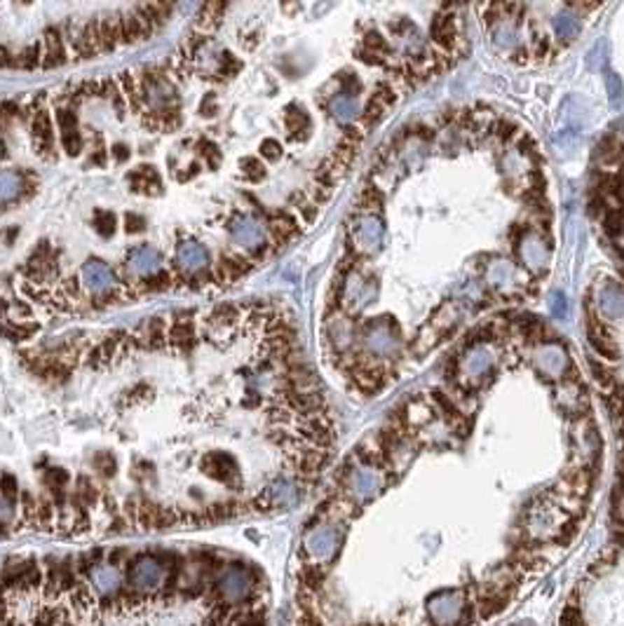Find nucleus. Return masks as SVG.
<instances>
[{
    "instance_id": "1",
    "label": "nucleus",
    "mask_w": 624,
    "mask_h": 626,
    "mask_svg": "<svg viewBox=\"0 0 624 626\" xmlns=\"http://www.w3.org/2000/svg\"><path fill=\"white\" fill-rule=\"evenodd\" d=\"M254 594H256V575L242 563H230L221 568L219 577L214 580V596L221 605H228V608L247 605Z\"/></svg>"
},
{
    "instance_id": "2",
    "label": "nucleus",
    "mask_w": 624,
    "mask_h": 626,
    "mask_svg": "<svg viewBox=\"0 0 624 626\" xmlns=\"http://www.w3.org/2000/svg\"><path fill=\"white\" fill-rule=\"evenodd\" d=\"M167 572H169V563L167 556L158 554H139L130 558L127 565V589L134 591L139 596H148L153 591L167 584Z\"/></svg>"
},
{
    "instance_id": "3",
    "label": "nucleus",
    "mask_w": 624,
    "mask_h": 626,
    "mask_svg": "<svg viewBox=\"0 0 624 626\" xmlns=\"http://www.w3.org/2000/svg\"><path fill=\"white\" fill-rule=\"evenodd\" d=\"M139 90H141V99H144L146 113H151V116L162 118L167 113L179 111L176 87L167 78L165 71L160 69L144 71V76L139 78Z\"/></svg>"
},
{
    "instance_id": "4",
    "label": "nucleus",
    "mask_w": 624,
    "mask_h": 626,
    "mask_svg": "<svg viewBox=\"0 0 624 626\" xmlns=\"http://www.w3.org/2000/svg\"><path fill=\"white\" fill-rule=\"evenodd\" d=\"M228 232H230V237L235 244L244 246V249H251V251H263L265 249V225L261 223L258 218L249 216V214H240V216H235L230 223H228Z\"/></svg>"
},
{
    "instance_id": "5",
    "label": "nucleus",
    "mask_w": 624,
    "mask_h": 626,
    "mask_svg": "<svg viewBox=\"0 0 624 626\" xmlns=\"http://www.w3.org/2000/svg\"><path fill=\"white\" fill-rule=\"evenodd\" d=\"M202 472L209 476V479L226 483V486L235 488L240 481V467L237 460L230 453H223V450H212L202 457Z\"/></svg>"
},
{
    "instance_id": "6",
    "label": "nucleus",
    "mask_w": 624,
    "mask_h": 626,
    "mask_svg": "<svg viewBox=\"0 0 624 626\" xmlns=\"http://www.w3.org/2000/svg\"><path fill=\"white\" fill-rule=\"evenodd\" d=\"M80 281H83L87 291L99 295H109L111 291H116V274H113V270L102 258L85 260L83 270H80Z\"/></svg>"
},
{
    "instance_id": "7",
    "label": "nucleus",
    "mask_w": 624,
    "mask_h": 626,
    "mask_svg": "<svg viewBox=\"0 0 624 626\" xmlns=\"http://www.w3.org/2000/svg\"><path fill=\"white\" fill-rule=\"evenodd\" d=\"M127 267H130L132 274H137V277H153L155 272H160V265H162V256H160V251L155 246L151 244H141V246H134L127 251V258H125Z\"/></svg>"
},
{
    "instance_id": "8",
    "label": "nucleus",
    "mask_w": 624,
    "mask_h": 626,
    "mask_svg": "<svg viewBox=\"0 0 624 626\" xmlns=\"http://www.w3.org/2000/svg\"><path fill=\"white\" fill-rule=\"evenodd\" d=\"M31 134L33 144L43 158H52V148H55V125H52L50 113L45 109H36L31 118Z\"/></svg>"
},
{
    "instance_id": "9",
    "label": "nucleus",
    "mask_w": 624,
    "mask_h": 626,
    "mask_svg": "<svg viewBox=\"0 0 624 626\" xmlns=\"http://www.w3.org/2000/svg\"><path fill=\"white\" fill-rule=\"evenodd\" d=\"M92 584L97 587L99 594L104 596H120L123 594V570L113 563H99L90 570Z\"/></svg>"
},
{
    "instance_id": "10",
    "label": "nucleus",
    "mask_w": 624,
    "mask_h": 626,
    "mask_svg": "<svg viewBox=\"0 0 624 626\" xmlns=\"http://www.w3.org/2000/svg\"><path fill=\"white\" fill-rule=\"evenodd\" d=\"M176 265L183 272H200L209 267V251L200 242H181L176 249Z\"/></svg>"
},
{
    "instance_id": "11",
    "label": "nucleus",
    "mask_w": 624,
    "mask_h": 626,
    "mask_svg": "<svg viewBox=\"0 0 624 626\" xmlns=\"http://www.w3.org/2000/svg\"><path fill=\"white\" fill-rule=\"evenodd\" d=\"M43 66L45 69H59L69 62V52H66V40L62 38L59 29H47L43 40Z\"/></svg>"
},
{
    "instance_id": "12",
    "label": "nucleus",
    "mask_w": 624,
    "mask_h": 626,
    "mask_svg": "<svg viewBox=\"0 0 624 626\" xmlns=\"http://www.w3.org/2000/svg\"><path fill=\"white\" fill-rule=\"evenodd\" d=\"M73 47H76V55L80 59H94L99 52H104L102 38H99V19L85 24L83 29L76 33V40H73Z\"/></svg>"
},
{
    "instance_id": "13",
    "label": "nucleus",
    "mask_w": 624,
    "mask_h": 626,
    "mask_svg": "<svg viewBox=\"0 0 624 626\" xmlns=\"http://www.w3.org/2000/svg\"><path fill=\"white\" fill-rule=\"evenodd\" d=\"M120 33H123V43L139 45L151 38L153 29L137 15V10H132V12H123V15H120Z\"/></svg>"
},
{
    "instance_id": "14",
    "label": "nucleus",
    "mask_w": 624,
    "mask_h": 626,
    "mask_svg": "<svg viewBox=\"0 0 624 626\" xmlns=\"http://www.w3.org/2000/svg\"><path fill=\"white\" fill-rule=\"evenodd\" d=\"M127 181L132 183V188L137 193L144 195H160L162 193V181H160V174L153 165H141L134 172L127 174Z\"/></svg>"
},
{
    "instance_id": "15",
    "label": "nucleus",
    "mask_w": 624,
    "mask_h": 626,
    "mask_svg": "<svg viewBox=\"0 0 624 626\" xmlns=\"http://www.w3.org/2000/svg\"><path fill=\"white\" fill-rule=\"evenodd\" d=\"M254 267L249 258H242V256H221L219 265H216V281L221 284H228V281H235L240 277H244Z\"/></svg>"
},
{
    "instance_id": "16",
    "label": "nucleus",
    "mask_w": 624,
    "mask_h": 626,
    "mask_svg": "<svg viewBox=\"0 0 624 626\" xmlns=\"http://www.w3.org/2000/svg\"><path fill=\"white\" fill-rule=\"evenodd\" d=\"M169 342L183 349L195 342V321L190 319V312L179 314V319H174V324L169 328Z\"/></svg>"
},
{
    "instance_id": "17",
    "label": "nucleus",
    "mask_w": 624,
    "mask_h": 626,
    "mask_svg": "<svg viewBox=\"0 0 624 626\" xmlns=\"http://www.w3.org/2000/svg\"><path fill=\"white\" fill-rule=\"evenodd\" d=\"M99 38H102L104 50H116L123 43V33H120V15L102 17L99 19Z\"/></svg>"
},
{
    "instance_id": "18",
    "label": "nucleus",
    "mask_w": 624,
    "mask_h": 626,
    "mask_svg": "<svg viewBox=\"0 0 624 626\" xmlns=\"http://www.w3.org/2000/svg\"><path fill=\"white\" fill-rule=\"evenodd\" d=\"M24 190L22 174L15 169H0V202L17 200Z\"/></svg>"
},
{
    "instance_id": "19",
    "label": "nucleus",
    "mask_w": 624,
    "mask_h": 626,
    "mask_svg": "<svg viewBox=\"0 0 624 626\" xmlns=\"http://www.w3.org/2000/svg\"><path fill=\"white\" fill-rule=\"evenodd\" d=\"M240 319V307L230 305V302H221L209 312V324L212 328H219V331H228L233 324H237Z\"/></svg>"
},
{
    "instance_id": "20",
    "label": "nucleus",
    "mask_w": 624,
    "mask_h": 626,
    "mask_svg": "<svg viewBox=\"0 0 624 626\" xmlns=\"http://www.w3.org/2000/svg\"><path fill=\"white\" fill-rule=\"evenodd\" d=\"M99 495L102 493H99V488L92 483L90 476H80L78 483H76V490H73V502H76L78 507L87 509L99 500Z\"/></svg>"
},
{
    "instance_id": "21",
    "label": "nucleus",
    "mask_w": 624,
    "mask_h": 626,
    "mask_svg": "<svg viewBox=\"0 0 624 626\" xmlns=\"http://www.w3.org/2000/svg\"><path fill=\"white\" fill-rule=\"evenodd\" d=\"M284 123H286V127H289L293 139H298V134L300 137H305L307 130H310V118H307V113L296 104H291L289 109H286Z\"/></svg>"
},
{
    "instance_id": "22",
    "label": "nucleus",
    "mask_w": 624,
    "mask_h": 626,
    "mask_svg": "<svg viewBox=\"0 0 624 626\" xmlns=\"http://www.w3.org/2000/svg\"><path fill=\"white\" fill-rule=\"evenodd\" d=\"M223 12H226V5L223 3H207L200 8V15H197V29L200 31H209V29H216V26L221 24V19H223Z\"/></svg>"
},
{
    "instance_id": "23",
    "label": "nucleus",
    "mask_w": 624,
    "mask_h": 626,
    "mask_svg": "<svg viewBox=\"0 0 624 626\" xmlns=\"http://www.w3.org/2000/svg\"><path fill=\"white\" fill-rule=\"evenodd\" d=\"M92 225L102 237H111V235L116 232L118 218H116V214L109 211V209H97V211H94V218H92Z\"/></svg>"
},
{
    "instance_id": "24",
    "label": "nucleus",
    "mask_w": 624,
    "mask_h": 626,
    "mask_svg": "<svg viewBox=\"0 0 624 626\" xmlns=\"http://www.w3.org/2000/svg\"><path fill=\"white\" fill-rule=\"evenodd\" d=\"M40 50H43V45L40 43L29 45L22 55L15 57V66H19V69H26V71L36 69V66H43V52Z\"/></svg>"
},
{
    "instance_id": "25",
    "label": "nucleus",
    "mask_w": 624,
    "mask_h": 626,
    "mask_svg": "<svg viewBox=\"0 0 624 626\" xmlns=\"http://www.w3.org/2000/svg\"><path fill=\"white\" fill-rule=\"evenodd\" d=\"M331 113L338 120H350L354 113H357V104H354V99L350 97V94H343V97H335L333 99Z\"/></svg>"
},
{
    "instance_id": "26",
    "label": "nucleus",
    "mask_w": 624,
    "mask_h": 626,
    "mask_svg": "<svg viewBox=\"0 0 624 626\" xmlns=\"http://www.w3.org/2000/svg\"><path fill=\"white\" fill-rule=\"evenodd\" d=\"M240 169H242V176L251 183H256L265 176V167L258 158H242L240 160Z\"/></svg>"
},
{
    "instance_id": "27",
    "label": "nucleus",
    "mask_w": 624,
    "mask_h": 626,
    "mask_svg": "<svg viewBox=\"0 0 624 626\" xmlns=\"http://www.w3.org/2000/svg\"><path fill=\"white\" fill-rule=\"evenodd\" d=\"M197 153H200V158H204V162L209 165L212 169H216L219 162H221V151H219V146L214 144V141L202 139L197 144Z\"/></svg>"
},
{
    "instance_id": "28",
    "label": "nucleus",
    "mask_w": 624,
    "mask_h": 626,
    "mask_svg": "<svg viewBox=\"0 0 624 626\" xmlns=\"http://www.w3.org/2000/svg\"><path fill=\"white\" fill-rule=\"evenodd\" d=\"M62 146H64L66 155H71V158H78L80 151H83V134H80V130L62 132Z\"/></svg>"
},
{
    "instance_id": "29",
    "label": "nucleus",
    "mask_w": 624,
    "mask_h": 626,
    "mask_svg": "<svg viewBox=\"0 0 624 626\" xmlns=\"http://www.w3.org/2000/svg\"><path fill=\"white\" fill-rule=\"evenodd\" d=\"M92 464H94V469H97V472L102 474V476H113V474H116V469H118L116 457H113L111 453H97V455H94Z\"/></svg>"
},
{
    "instance_id": "30",
    "label": "nucleus",
    "mask_w": 624,
    "mask_h": 626,
    "mask_svg": "<svg viewBox=\"0 0 624 626\" xmlns=\"http://www.w3.org/2000/svg\"><path fill=\"white\" fill-rule=\"evenodd\" d=\"M172 286V274L169 272H155L153 277H146L144 279V288L148 293H158V291H165V288Z\"/></svg>"
},
{
    "instance_id": "31",
    "label": "nucleus",
    "mask_w": 624,
    "mask_h": 626,
    "mask_svg": "<svg viewBox=\"0 0 624 626\" xmlns=\"http://www.w3.org/2000/svg\"><path fill=\"white\" fill-rule=\"evenodd\" d=\"M219 69L226 78H233L235 73H240V69H242V62H240L233 52H221L219 55Z\"/></svg>"
},
{
    "instance_id": "32",
    "label": "nucleus",
    "mask_w": 624,
    "mask_h": 626,
    "mask_svg": "<svg viewBox=\"0 0 624 626\" xmlns=\"http://www.w3.org/2000/svg\"><path fill=\"white\" fill-rule=\"evenodd\" d=\"M0 495L8 497V500H12V502H17L19 486H17V479L12 474H0Z\"/></svg>"
},
{
    "instance_id": "33",
    "label": "nucleus",
    "mask_w": 624,
    "mask_h": 626,
    "mask_svg": "<svg viewBox=\"0 0 624 626\" xmlns=\"http://www.w3.org/2000/svg\"><path fill=\"white\" fill-rule=\"evenodd\" d=\"M125 230L130 232V235L144 232V230H146V218L141 216V214L130 211V214H127V216H125Z\"/></svg>"
},
{
    "instance_id": "34",
    "label": "nucleus",
    "mask_w": 624,
    "mask_h": 626,
    "mask_svg": "<svg viewBox=\"0 0 624 626\" xmlns=\"http://www.w3.org/2000/svg\"><path fill=\"white\" fill-rule=\"evenodd\" d=\"M261 155H263L265 160H279L282 158V144L275 139H265L261 141Z\"/></svg>"
},
{
    "instance_id": "35",
    "label": "nucleus",
    "mask_w": 624,
    "mask_h": 626,
    "mask_svg": "<svg viewBox=\"0 0 624 626\" xmlns=\"http://www.w3.org/2000/svg\"><path fill=\"white\" fill-rule=\"evenodd\" d=\"M219 113V104H216V94L209 92L207 97L202 99V104H200V116L202 118H214Z\"/></svg>"
},
{
    "instance_id": "36",
    "label": "nucleus",
    "mask_w": 624,
    "mask_h": 626,
    "mask_svg": "<svg viewBox=\"0 0 624 626\" xmlns=\"http://www.w3.org/2000/svg\"><path fill=\"white\" fill-rule=\"evenodd\" d=\"M10 314L19 319L17 324H24V319L31 317V307L26 305L24 300H15V302H10Z\"/></svg>"
},
{
    "instance_id": "37",
    "label": "nucleus",
    "mask_w": 624,
    "mask_h": 626,
    "mask_svg": "<svg viewBox=\"0 0 624 626\" xmlns=\"http://www.w3.org/2000/svg\"><path fill=\"white\" fill-rule=\"evenodd\" d=\"M15 507H17V502H12L8 497L0 495V526H5V523L15 516Z\"/></svg>"
},
{
    "instance_id": "38",
    "label": "nucleus",
    "mask_w": 624,
    "mask_h": 626,
    "mask_svg": "<svg viewBox=\"0 0 624 626\" xmlns=\"http://www.w3.org/2000/svg\"><path fill=\"white\" fill-rule=\"evenodd\" d=\"M111 155H113V158H116V162L123 165V162H127V160H130L132 151H130V148H127L125 144H116V146L111 148Z\"/></svg>"
},
{
    "instance_id": "39",
    "label": "nucleus",
    "mask_w": 624,
    "mask_h": 626,
    "mask_svg": "<svg viewBox=\"0 0 624 626\" xmlns=\"http://www.w3.org/2000/svg\"><path fill=\"white\" fill-rule=\"evenodd\" d=\"M200 172H202V165H200V162H190V165H188V172H181L179 174V181H181V183H183V181H193Z\"/></svg>"
},
{
    "instance_id": "40",
    "label": "nucleus",
    "mask_w": 624,
    "mask_h": 626,
    "mask_svg": "<svg viewBox=\"0 0 624 626\" xmlns=\"http://www.w3.org/2000/svg\"><path fill=\"white\" fill-rule=\"evenodd\" d=\"M15 57H17V55H12V52H8L3 45H0V69H8V66H15Z\"/></svg>"
},
{
    "instance_id": "41",
    "label": "nucleus",
    "mask_w": 624,
    "mask_h": 626,
    "mask_svg": "<svg viewBox=\"0 0 624 626\" xmlns=\"http://www.w3.org/2000/svg\"><path fill=\"white\" fill-rule=\"evenodd\" d=\"M106 158H109V153H106V148H99V151H94L90 155V165H99L104 167L106 165Z\"/></svg>"
},
{
    "instance_id": "42",
    "label": "nucleus",
    "mask_w": 624,
    "mask_h": 626,
    "mask_svg": "<svg viewBox=\"0 0 624 626\" xmlns=\"http://www.w3.org/2000/svg\"><path fill=\"white\" fill-rule=\"evenodd\" d=\"M0 151H3V146H0Z\"/></svg>"
}]
</instances>
